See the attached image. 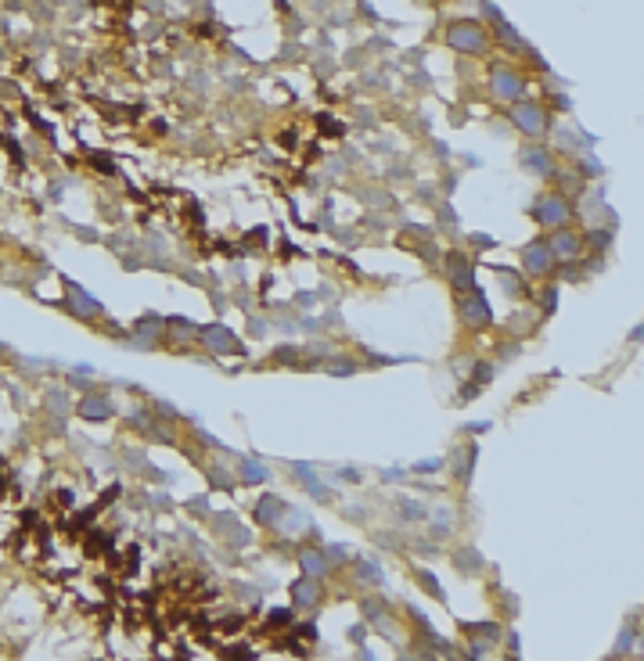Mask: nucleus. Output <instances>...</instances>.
<instances>
[{
    "mask_svg": "<svg viewBox=\"0 0 644 661\" xmlns=\"http://www.w3.org/2000/svg\"><path fill=\"white\" fill-rule=\"evenodd\" d=\"M446 44L453 51H461V54H486L489 51V33H486V25H479L472 18H461V22H450Z\"/></svg>",
    "mask_w": 644,
    "mask_h": 661,
    "instance_id": "obj_1",
    "label": "nucleus"
},
{
    "mask_svg": "<svg viewBox=\"0 0 644 661\" xmlns=\"http://www.w3.org/2000/svg\"><path fill=\"white\" fill-rule=\"evenodd\" d=\"M511 126L515 130H522L529 137H540L547 130V108L533 105V101H511Z\"/></svg>",
    "mask_w": 644,
    "mask_h": 661,
    "instance_id": "obj_2",
    "label": "nucleus"
},
{
    "mask_svg": "<svg viewBox=\"0 0 644 661\" xmlns=\"http://www.w3.org/2000/svg\"><path fill=\"white\" fill-rule=\"evenodd\" d=\"M198 338L209 353H220V356H241L245 353V345L238 341V334H231L224 324H209V327H198Z\"/></svg>",
    "mask_w": 644,
    "mask_h": 661,
    "instance_id": "obj_3",
    "label": "nucleus"
},
{
    "mask_svg": "<svg viewBox=\"0 0 644 661\" xmlns=\"http://www.w3.org/2000/svg\"><path fill=\"white\" fill-rule=\"evenodd\" d=\"M533 216H536V223H543V227H565L569 216H572V209H569V202H565L562 195H547V198L536 202Z\"/></svg>",
    "mask_w": 644,
    "mask_h": 661,
    "instance_id": "obj_4",
    "label": "nucleus"
},
{
    "mask_svg": "<svg viewBox=\"0 0 644 661\" xmlns=\"http://www.w3.org/2000/svg\"><path fill=\"white\" fill-rule=\"evenodd\" d=\"M547 248H550V256H555V263H576L579 259V251H584V237L558 227L555 234L547 237Z\"/></svg>",
    "mask_w": 644,
    "mask_h": 661,
    "instance_id": "obj_5",
    "label": "nucleus"
},
{
    "mask_svg": "<svg viewBox=\"0 0 644 661\" xmlns=\"http://www.w3.org/2000/svg\"><path fill=\"white\" fill-rule=\"evenodd\" d=\"M522 266H526V273H533V277H547V273H555V256H550V248H547V241H529L526 248H522Z\"/></svg>",
    "mask_w": 644,
    "mask_h": 661,
    "instance_id": "obj_6",
    "label": "nucleus"
},
{
    "mask_svg": "<svg viewBox=\"0 0 644 661\" xmlns=\"http://www.w3.org/2000/svg\"><path fill=\"white\" fill-rule=\"evenodd\" d=\"M489 86L501 101H522V90H526V79L515 76L511 69H494L489 72Z\"/></svg>",
    "mask_w": 644,
    "mask_h": 661,
    "instance_id": "obj_7",
    "label": "nucleus"
},
{
    "mask_svg": "<svg viewBox=\"0 0 644 661\" xmlns=\"http://www.w3.org/2000/svg\"><path fill=\"white\" fill-rule=\"evenodd\" d=\"M461 320L465 327H489V320H494V309H489V302L479 295V292H468V299L461 302Z\"/></svg>",
    "mask_w": 644,
    "mask_h": 661,
    "instance_id": "obj_8",
    "label": "nucleus"
},
{
    "mask_svg": "<svg viewBox=\"0 0 644 661\" xmlns=\"http://www.w3.org/2000/svg\"><path fill=\"white\" fill-rule=\"evenodd\" d=\"M518 162H522V169L533 173V176H555V159H550V151H543V148H522L518 151Z\"/></svg>",
    "mask_w": 644,
    "mask_h": 661,
    "instance_id": "obj_9",
    "label": "nucleus"
},
{
    "mask_svg": "<svg viewBox=\"0 0 644 661\" xmlns=\"http://www.w3.org/2000/svg\"><path fill=\"white\" fill-rule=\"evenodd\" d=\"M134 345L137 349H155V345L162 341V334H166V324L159 320V317H141L137 324H134Z\"/></svg>",
    "mask_w": 644,
    "mask_h": 661,
    "instance_id": "obj_10",
    "label": "nucleus"
},
{
    "mask_svg": "<svg viewBox=\"0 0 644 661\" xmlns=\"http://www.w3.org/2000/svg\"><path fill=\"white\" fill-rule=\"evenodd\" d=\"M65 295H69L72 313H79V317H86V320L101 317V302H98V299H90V295H86L79 284H72V280H65Z\"/></svg>",
    "mask_w": 644,
    "mask_h": 661,
    "instance_id": "obj_11",
    "label": "nucleus"
},
{
    "mask_svg": "<svg viewBox=\"0 0 644 661\" xmlns=\"http://www.w3.org/2000/svg\"><path fill=\"white\" fill-rule=\"evenodd\" d=\"M76 410H79L83 421H108L112 417V403L105 395H83Z\"/></svg>",
    "mask_w": 644,
    "mask_h": 661,
    "instance_id": "obj_12",
    "label": "nucleus"
},
{
    "mask_svg": "<svg viewBox=\"0 0 644 661\" xmlns=\"http://www.w3.org/2000/svg\"><path fill=\"white\" fill-rule=\"evenodd\" d=\"M292 601L299 604V608H317L321 604V586H317V579H295L292 582Z\"/></svg>",
    "mask_w": 644,
    "mask_h": 661,
    "instance_id": "obj_13",
    "label": "nucleus"
},
{
    "mask_svg": "<svg viewBox=\"0 0 644 661\" xmlns=\"http://www.w3.org/2000/svg\"><path fill=\"white\" fill-rule=\"evenodd\" d=\"M299 568L310 579H324L331 572V561L324 554H317V550H299Z\"/></svg>",
    "mask_w": 644,
    "mask_h": 661,
    "instance_id": "obj_14",
    "label": "nucleus"
},
{
    "mask_svg": "<svg viewBox=\"0 0 644 661\" xmlns=\"http://www.w3.org/2000/svg\"><path fill=\"white\" fill-rule=\"evenodd\" d=\"M285 503L278 499V496H259V503H256V518H259V525H278V518H285Z\"/></svg>",
    "mask_w": 644,
    "mask_h": 661,
    "instance_id": "obj_15",
    "label": "nucleus"
},
{
    "mask_svg": "<svg viewBox=\"0 0 644 661\" xmlns=\"http://www.w3.org/2000/svg\"><path fill=\"white\" fill-rule=\"evenodd\" d=\"M292 471H295V475L302 478V485H306V492H314L317 499H328V489H324V482H317V475H314V471H310V467H306L302 460H295V464H292Z\"/></svg>",
    "mask_w": 644,
    "mask_h": 661,
    "instance_id": "obj_16",
    "label": "nucleus"
},
{
    "mask_svg": "<svg viewBox=\"0 0 644 661\" xmlns=\"http://www.w3.org/2000/svg\"><path fill=\"white\" fill-rule=\"evenodd\" d=\"M450 277H453V288L457 292H475V273H472V266L465 259H457L450 266Z\"/></svg>",
    "mask_w": 644,
    "mask_h": 661,
    "instance_id": "obj_17",
    "label": "nucleus"
},
{
    "mask_svg": "<svg viewBox=\"0 0 644 661\" xmlns=\"http://www.w3.org/2000/svg\"><path fill=\"white\" fill-rule=\"evenodd\" d=\"M241 482H249V485L266 482V467L256 464V460H241Z\"/></svg>",
    "mask_w": 644,
    "mask_h": 661,
    "instance_id": "obj_18",
    "label": "nucleus"
},
{
    "mask_svg": "<svg viewBox=\"0 0 644 661\" xmlns=\"http://www.w3.org/2000/svg\"><path fill=\"white\" fill-rule=\"evenodd\" d=\"M475 457H479V450H475V446H468V450L461 453V460H453V471H457V475H461L465 482L472 478V467H475Z\"/></svg>",
    "mask_w": 644,
    "mask_h": 661,
    "instance_id": "obj_19",
    "label": "nucleus"
},
{
    "mask_svg": "<svg viewBox=\"0 0 644 661\" xmlns=\"http://www.w3.org/2000/svg\"><path fill=\"white\" fill-rule=\"evenodd\" d=\"M328 370H331L335 377H349V374H356V363H353V360H339V363H331Z\"/></svg>",
    "mask_w": 644,
    "mask_h": 661,
    "instance_id": "obj_20",
    "label": "nucleus"
},
{
    "mask_svg": "<svg viewBox=\"0 0 644 661\" xmlns=\"http://www.w3.org/2000/svg\"><path fill=\"white\" fill-rule=\"evenodd\" d=\"M360 579H363V582H367V579H371V582H382L378 564H367V561H360Z\"/></svg>",
    "mask_w": 644,
    "mask_h": 661,
    "instance_id": "obj_21",
    "label": "nucleus"
},
{
    "mask_svg": "<svg viewBox=\"0 0 644 661\" xmlns=\"http://www.w3.org/2000/svg\"><path fill=\"white\" fill-rule=\"evenodd\" d=\"M540 306H543V313H547V317H550V313H555V306H558V288H555V284L547 288V295L540 299Z\"/></svg>",
    "mask_w": 644,
    "mask_h": 661,
    "instance_id": "obj_22",
    "label": "nucleus"
},
{
    "mask_svg": "<svg viewBox=\"0 0 644 661\" xmlns=\"http://www.w3.org/2000/svg\"><path fill=\"white\" fill-rule=\"evenodd\" d=\"M266 622H270V625H288V622H292V611H288V608H278V611H270Z\"/></svg>",
    "mask_w": 644,
    "mask_h": 661,
    "instance_id": "obj_23",
    "label": "nucleus"
},
{
    "mask_svg": "<svg viewBox=\"0 0 644 661\" xmlns=\"http://www.w3.org/2000/svg\"><path fill=\"white\" fill-rule=\"evenodd\" d=\"M400 511H404V514H411L407 521H418V518H425V507H418V503H400Z\"/></svg>",
    "mask_w": 644,
    "mask_h": 661,
    "instance_id": "obj_24",
    "label": "nucleus"
},
{
    "mask_svg": "<svg viewBox=\"0 0 644 661\" xmlns=\"http://www.w3.org/2000/svg\"><path fill=\"white\" fill-rule=\"evenodd\" d=\"M421 586H425V589H432L436 596H443V589H439V582H436L432 575H428V572H421Z\"/></svg>",
    "mask_w": 644,
    "mask_h": 661,
    "instance_id": "obj_25",
    "label": "nucleus"
},
{
    "mask_svg": "<svg viewBox=\"0 0 644 661\" xmlns=\"http://www.w3.org/2000/svg\"><path fill=\"white\" fill-rule=\"evenodd\" d=\"M504 288H508V292H522V280H518V277H511V273L504 270Z\"/></svg>",
    "mask_w": 644,
    "mask_h": 661,
    "instance_id": "obj_26",
    "label": "nucleus"
},
{
    "mask_svg": "<svg viewBox=\"0 0 644 661\" xmlns=\"http://www.w3.org/2000/svg\"><path fill=\"white\" fill-rule=\"evenodd\" d=\"M328 561L335 564V561H346V550L342 547H328Z\"/></svg>",
    "mask_w": 644,
    "mask_h": 661,
    "instance_id": "obj_27",
    "label": "nucleus"
},
{
    "mask_svg": "<svg viewBox=\"0 0 644 661\" xmlns=\"http://www.w3.org/2000/svg\"><path fill=\"white\" fill-rule=\"evenodd\" d=\"M436 467H439V460H421L414 471H418V475H425V471H436Z\"/></svg>",
    "mask_w": 644,
    "mask_h": 661,
    "instance_id": "obj_28",
    "label": "nucleus"
},
{
    "mask_svg": "<svg viewBox=\"0 0 644 661\" xmlns=\"http://www.w3.org/2000/svg\"><path fill=\"white\" fill-rule=\"evenodd\" d=\"M591 241L601 248V244H608V241H612V234H598V230H594V234H591Z\"/></svg>",
    "mask_w": 644,
    "mask_h": 661,
    "instance_id": "obj_29",
    "label": "nucleus"
},
{
    "mask_svg": "<svg viewBox=\"0 0 644 661\" xmlns=\"http://www.w3.org/2000/svg\"><path fill=\"white\" fill-rule=\"evenodd\" d=\"M299 636H317V625H299Z\"/></svg>",
    "mask_w": 644,
    "mask_h": 661,
    "instance_id": "obj_30",
    "label": "nucleus"
},
{
    "mask_svg": "<svg viewBox=\"0 0 644 661\" xmlns=\"http://www.w3.org/2000/svg\"><path fill=\"white\" fill-rule=\"evenodd\" d=\"M4 356H8V349H4V345H0V360H4Z\"/></svg>",
    "mask_w": 644,
    "mask_h": 661,
    "instance_id": "obj_31",
    "label": "nucleus"
}]
</instances>
